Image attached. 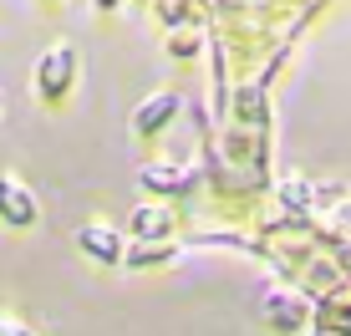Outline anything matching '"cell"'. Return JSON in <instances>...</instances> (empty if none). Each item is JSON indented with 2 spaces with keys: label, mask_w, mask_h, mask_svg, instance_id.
<instances>
[{
  "label": "cell",
  "mask_w": 351,
  "mask_h": 336,
  "mask_svg": "<svg viewBox=\"0 0 351 336\" xmlns=\"http://www.w3.org/2000/svg\"><path fill=\"white\" fill-rule=\"evenodd\" d=\"M71 77H77V51H71L66 41L46 46L41 62H36V92H41L46 102H56V97L71 92Z\"/></svg>",
  "instance_id": "6da1fadb"
},
{
  "label": "cell",
  "mask_w": 351,
  "mask_h": 336,
  "mask_svg": "<svg viewBox=\"0 0 351 336\" xmlns=\"http://www.w3.org/2000/svg\"><path fill=\"white\" fill-rule=\"evenodd\" d=\"M0 219L16 224V230H26V224H36V194L26 184H21L16 173L0 178Z\"/></svg>",
  "instance_id": "7a4b0ae2"
},
{
  "label": "cell",
  "mask_w": 351,
  "mask_h": 336,
  "mask_svg": "<svg viewBox=\"0 0 351 336\" xmlns=\"http://www.w3.org/2000/svg\"><path fill=\"white\" fill-rule=\"evenodd\" d=\"M77 245L87 250L92 260H102V265H117V260H123V235H117L112 224H102V219L82 224V230H77Z\"/></svg>",
  "instance_id": "3957f363"
},
{
  "label": "cell",
  "mask_w": 351,
  "mask_h": 336,
  "mask_svg": "<svg viewBox=\"0 0 351 336\" xmlns=\"http://www.w3.org/2000/svg\"><path fill=\"white\" fill-rule=\"evenodd\" d=\"M168 224H173V214H168L163 204H138V209H132V235L138 239H153V245H158V239H168Z\"/></svg>",
  "instance_id": "277c9868"
},
{
  "label": "cell",
  "mask_w": 351,
  "mask_h": 336,
  "mask_svg": "<svg viewBox=\"0 0 351 336\" xmlns=\"http://www.w3.org/2000/svg\"><path fill=\"white\" fill-rule=\"evenodd\" d=\"M265 321H270L275 331H295L300 321H306V301H300V296H290V291L270 296V306H265Z\"/></svg>",
  "instance_id": "5b68a950"
},
{
  "label": "cell",
  "mask_w": 351,
  "mask_h": 336,
  "mask_svg": "<svg viewBox=\"0 0 351 336\" xmlns=\"http://www.w3.org/2000/svg\"><path fill=\"white\" fill-rule=\"evenodd\" d=\"M173 112H178V102L168 97V92H158V97H148V107L132 117V128H138V133H158V128H163Z\"/></svg>",
  "instance_id": "8992f818"
},
{
  "label": "cell",
  "mask_w": 351,
  "mask_h": 336,
  "mask_svg": "<svg viewBox=\"0 0 351 336\" xmlns=\"http://www.w3.org/2000/svg\"><path fill=\"white\" fill-rule=\"evenodd\" d=\"M143 184H148V189H158V194H168V189H184V168L148 163V168H143Z\"/></svg>",
  "instance_id": "52a82bcc"
},
{
  "label": "cell",
  "mask_w": 351,
  "mask_h": 336,
  "mask_svg": "<svg viewBox=\"0 0 351 336\" xmlns=\"http://www.w3.org/2000/svg\"><path fill=\"white\" fill-rule=\"evenodd\" d=\"M123 255L132 260V265H158V260H168L173 250H168L163 239H158V245H138V250H123Z\"/></svg>",
  "instance_id": "ba28073f"
},
{
  "label": "cell",
  "mask_w": 351,
  "mask_h": 336,
  "mask_svg": "<svg viewBox=\"0 0 351 336\" xmlns=\"http://www.w3.org/2000/svg\"><path fill=\"white\" fill-rule=\"evenodd\" d=\"M0 336H31L21 321H10V316H0Z\"/></svg>",
  "instance_id": "9c48e42d"
}]
</instances>
